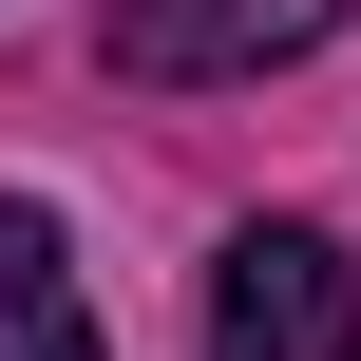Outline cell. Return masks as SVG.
Returning <instances> with one entry per match:
<instances>
[{
	"label": "cell",
	"mask_w": 361,
	"mask_h": 361,
	"mask_svg": "<svg viewBox=\"0 0 361 361\" xmlns=\"http://www.w3.org/2000/svg\"><path fill=\"white\" fill-rule=\"evenodd\" d=\"M343 19H361V0H114L95 57L190 95V76H267V57H305V38H343Z\"/></svg>",
	"instance_id": "2"
},
{
	"label": "cell",
	"mask_w": 361,
	"mask_h": 361,
	"mask_svg": "<svg viewBox=\"0 0 361 361\" xmlns=\"http://www.w3.org/2000/svg\"><path fill=\"white\" fill-rule=\"evenodd\" d=\"M0 361H95V286H76L57 209H19V190H0Z\"/></svg>",
	"instance_id": "3"
},
{
	"label": "cell",
	"mask_w": 361,
	"mask_h": 361,
	"mask_svg": "<svg viewBox=\"0 0 361 361\" xmlns=\"http://www.w3.org/2000/svg\"><path fill=\"white\" fill-rule=\"evenodd\" d=\"M209 361H361V267L324 228H228V267H209Z\"/></svg>",
	"instance_id": "1"
}]
</instances>
